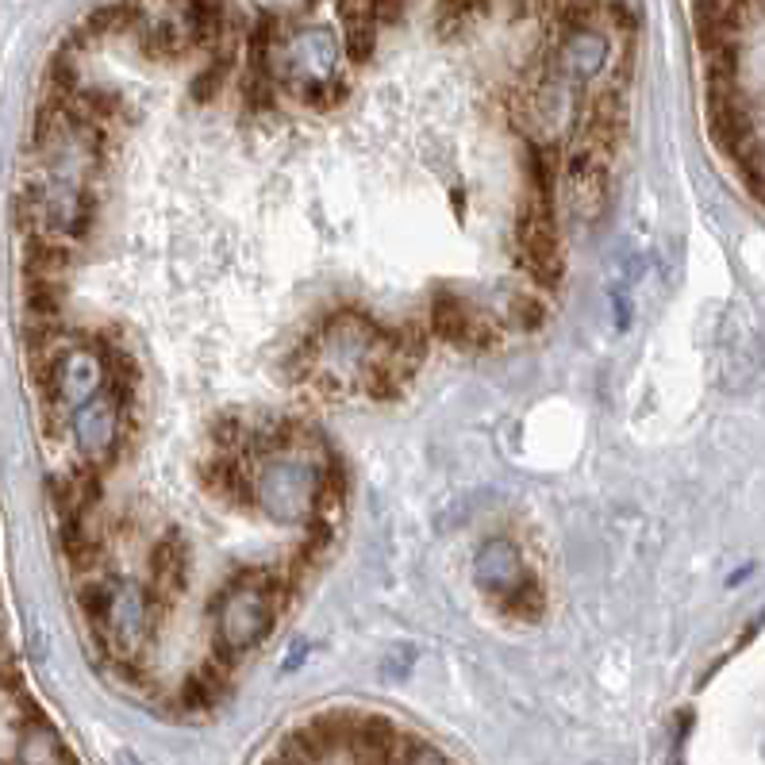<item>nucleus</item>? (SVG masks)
<instances>
[{"mask_svg":"<svg viewBox=\"0 0 765 765\" xmlns=\"http://www.w3.org/2000/svg\"><path fill=\"white\" fill-rule=\"evenodd\" d=\"M324 454L289 450L274 454L266 461H255V508L262 516H270L274 524L305 527L316 516L319 504V481H324L319 461H324Z\"/></svg>","mask_w":765,"mask_h":765,"instance_id":"f03ea898","label":"nucleus"},{"mask_svg":"<svg viewBox=\"0 0 765 765\" xmlns=\"http://www.w3.org/2000/svg\"><path fill=\"white\" fill-rule=\"evenodd\" d=\"M16 765H73L70 746L54 731V723L43 719V712L23 719L20 731V751H16Z\"/></svg>","mask_w":765,"mask_h":765,"instance_id":"1a4fd4ad","label":"nucleus"},{"mask_svg":"<svg viewBox=\"0 0 765 765\" xmlns=\"http://www.w3.org/2000/svg\"><path fill=\"white\" fill-rule=\"evenodd\" d=\"M377 36L381 31L377 28H369V23H355V28H347L342 31V58H347L350 66H369L374 62V54H377Z\"/></svg>","mask_w":765,"mask_h":765,"instance_id":"ddd939ff","label":"nucleus"},{"mask_svg":"<svg viewBox=\"0 0 765 765\" xmlns=\"http://www.w3.org/2000/svg\"><path fill=\"white\" fill-rule=\"evenodd\" d=\"M608 66H612V36L596 28V23L562 31V36L554 39L550 58H546V70H554L558 78H566L569 86H577V89L596 78H604Z\"/></svg>","mask_w":765,"mask_h":765,"instance_id":"39448f33","label":"nucleus"},{"mask_svg":"<svg viewBox=\"0 0 765 765\" xmlns=\"http://www.w3.org/2000/svg\"><path fill=\"white\" fill-rule=\"evenodd\" d=\"M297 105L312 108V112H335V108L347 105L350 97V78L347 73H335L331 81H308V86H297L289 92Z\"/></svg>","mask_w":765,"mask_h":765,"instance_id":"9b49d317","label":"nucleus"},{"mask_svg":"<svg viewBox=\"0 0 765 765\" xmlns=\"http://www.w3.org/2000/svg\"><path fill=\"white\" fill-rule=\"evenodd\" d=\"M305 658H308V643H305V638H300V643L292 646V658H289V662H285V666H281V674H292V669H297V666H300V662H305Z\"/></svg>","mask_w":765,"mask_h":765,"instance_id":"412c9836","label":"nucleus"},{"mask_svg":"<svg viewBox=\"0 0 765 765\" xmlns=\"http://www.w3.org/2000/svg\"><path fill=\"white\" fill-rule=\"evenodd\" d=\"M397 765H450V762L443 758V754L435 751L431 743H419V738H408L405 735V746H400Z\"/></svg>","mask_w":765,"mask_h":765,"instance_id":"f3484780","label":"nucleus"},{"mask_svg":"<svg viewBox=\"0 0 765 765\" xmlns=\"http://www.w3.org/2000/svg\"><path fill=\"white\" fill-rule=\"evenodd\" d=\"M612 308H616V327L619 331H627L630 327V300L619 289H612Z\"/></svg>","mask_w":765,"mask_h":765,"instance_id":"aec40b11","label":"nucleus"},{"mask_svg":"<svg viewBox=\"0 0 765 765\" xmlns=\"http://www.w3.org/2000/svg\"><path fill=\"white\" fill-rule=\"evenodd\" d=\"M342 62V43L331 36L327 28H297L285 47L277 50V86L289 97L297 86H308V81H331Z\"/></svg>","mask_w":765,"mask_h":765,"instance_id":"20e7f679","label":"nucleus"},{"mask_svg":"<svg viewBox=\"0 0 765 765\" xmlns=\"http://www.w3.org/2000/svg\"><path fill=\"white\" fill-rule=\"evenodd\" d=\"M147 593L155 600L158 619L170 616L173 600L189 588V543L178 531H166L147 550Z\"/></svg>","mask_w":765,"mask_h":765,"instance_id":"423d86ee","label":"nucleus"},{"mask_svg":"<svg viewBox=\"0 0 765 765\" xmlns=\"http://www.w3.org/2000/svg\"><path fill=\"white\" fill-rule=\"evenodd\" d=\"M489 8H493V0H443L439 16L447 28H454V23L481 20V16H489Z\"/></svg>","mask_w":765,"mask_h":765,"instance_id":"2eb2a0df","label":"nucleus"},{"mask_svg":"<svg viewBox=\"0 0 765 765\" xmlns=\"http://www.w3.org/2000/svg\"><path fill=\"white\" fill-rule=\"evenodd\" d=\"M281 619V608L262 585L258 566H235L227 582L208 596V624H212V654L239 662L247 650L262 646Z\"/></svg>","mask_w":765,"mask_h":765,"instance_id":"f257e3e1","label":"nucleus"},{"mask_svg":"<svg viewBox=\"0 0 765 765\" xmlns=\"http://www.w3.org/2000/svg\"><path fill=\"white\" fill-rule=\"evenodd\" d=\"M411 650H397V654H389V658H385V674L389 677H405L408 669H411Z\"/></svg>","mask_w":765,"mask_h":765,"instance_id":"6ab92c4d","label":"nucleus"},{"mask_svg":"<svg viewBox=\"0 0 765 765\" xmlns=\"http://www.w3.org/2000/svg\"><path fill=\"white\" fill-rule=\"evenodd\" d=\"M493 612L504 619H511V624H539V619L546 616V588L539 582V574L531 569V574L511 588L508 596H500V600L493 604Z\"/></svg>","mask_w":765,"mask_h":765,"instance_id":"9d476101","label":"nucleus"},{"mask_svg":"<svg viewBox=\"0 0 765 765\" xmlns=\"http://www.w3.org/2000/svg\"><path fill=\"white\" fill-rule=\"evenodd\" d=\"M600 16L612 23V31H619L624 39H630L638 31V23H643V12H638L635 0H604Z\"/></svg>","mask_w":765,"mask_h":765,"instance_id":"4468645a","label":"nucleus"},{"mask_svg":"<svg viewBox=\"0 0 765 765\" xmlns=\"http://www.w3.org/2000/svg\"><path fill=\"white\" fill-rule=\"evenodd\" d=\"M450 208H454V216H458V220L466 216V197H461V189L450 192Z\"/></svg>","mask_w":765,"mask_h":765,"instance_id":"4be33fe9","label":"nucleus"},{"mask_svg":"<svg viewBox=\"0 0 765 765\" xmlns=\"http://www.w3.org/2000/svg\"><path fill=\"white\" fill-rule=\"evenodd\" d=\"M527 574H531V569H527L519 546L511 539H500V535H496V539H485L481 550H477V558H474V585L489 604H496L500 596H508Z\"/></svg>","mask_w":765,"mask_h":765,"instance_id":"0eeeda50","label":"nucleus"},{"mask_svg":"<svg viewBox=\"0 0 765 765\" xmlns=\"http://www.w3.org/2000/svg\"><path fill=\"white\" fill-rule=\"evenodd\" d=\"M239 97H242V108L255 116H274L277 108H281V86H277L274 78H262V73H247L242 70L239 78Z\"/></svg>","mask_w":765,"mask_h":765,"instance_id":"f8f14e48","label":"nucleus"},{"mask_svg":"<svg viewBox=\"0 0 765 765\" xmlns=\"http://www.w3.org/2000/svg\"><path fill=\"white\" fill-rule=\"evenodd\" d=\"M223 81H227V73L212 70V66L205 62V70H200L197 78H192V86H189L192 100H197V105H212L216 92H223Z\"/></svg>","mask_w":765,"mask_h":765,"instance_id":"dca6fc26","label":"nucleus"},{"mask_svg":"<svg viewBox=\"0 0 765 765\" xmlns=\"http://www.w3.org/2000/svg\"><path fill=\"white\" fill-rule=\"evenodd\" d=\"M266 765H312V762H308L305 754H300L297 746H292L289 738H285V743L270 754V762H266Z\"/></svg>","mask_w":765,"mask_h":765,"instance_id":"a211bd4d","label":"nucleus"},{"mask_svg":"<svg viewBox=\"0 0 765 765\" xmlns=\"http://www.w3.org/2000/svg\"><path fill=\"white\" fill-rule=\"evenodd\" d=\"M70 439H73V450H78V461L100 469V474H108V469H116L128 458L131 443L123 435V411L112 400V393L100 389L97 397L73 411Z\"/></svg>","mask_w":765,"mask_h":765,"instance_id":"7ed1b4c3","label":"nucleus"},{"mask_svg":"<svg viewBox=\"0 0 765 765\" xmlns=\"http://www.w3.org/2000/svg\"><path fill=\"white\" fill-rule=\"evenodd\" d=\"M231 674H235V658H223V654L208 650V658L200 662L197 674H189L181 680L178 708L192 712V716H200V712H212L216 704L227 696V688H231Z\"/></svg>","mask_w":765,"mask_h":765,"instance_id":"6e6552de","label":"nucleus"}]
</instances>
